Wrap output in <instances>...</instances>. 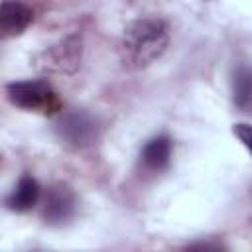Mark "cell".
Returning <instances> with one entry per match:
<instances>
[{
	"instance_id": "obj_1",
	"label": "cell",
	"mask_w": 252,
	"mask_h": 252,
	"mask_svg": "<svg viewBox=\"0 0 252 252\" xmlns=\"http://www.w3.org/2000/svg\"><path fill=\"white\" fill-rule=\"evenodd\" d=\"M169 43V28L161 18H138L118 41V57L128 69H144L163 55Z\"/></svg>"
},
{
	"instance_id": "obj_6",
	"label": "cell",
	"mask_w": 252,
	"mask_h": 252,
	"mask_svg": "<svg viewBox=\"0 0 252 252\" xmlns=\"http://www.w3.org/2000/svg\"><path fill=\"white\" fill-rule=\"evenodd\" d=\"M39 195H41L39 183L32 175H24V177H20V181L16 183L12 193L6 197V207L16 213H26L37 205Z\"/></svg>"
},
{
	"instance_id": "obj_4",
	"label": "cell",
	"mask_w": 252,
	"mask_h": 252,
	"mask_svg": "<svg viewBox=\"0 0 252 252\" xmlns=\"http://www.w3.org/2000/svg\"><path fill=\"white\" fill-rule=\"evenodd\" d=\"M77 209L75 193L65 183H55L47 189L43 197V219L49 224H63L67 222Z\"/></svg>"
},
{
	"instance_id": "obj_2",
	"label": "cell",
	"mask_w": 252,
	"mask_h": 252,
	"mask_svg": "<svg viewBox=\"0 0 252 252\" xmlns=\"http://www.w3.org/2000/svg\"><path fill=\"white\" fill-rule=\"evenodd\" d=\"M8 100L24 110L55 114L61 110V100L55 89L43 79H30V81H14L6 85Z\"/></svg>"
},
{
	"instance_id": "obj_8",
	"label": "cell",
	"mask_w": 252,
	"mask_h": 252,
	"mask_svg": "<svg viewBox=\"0 0 252 252\" xmlns=\"http://www.w3.org/2000/svg\"><path fill=\"white\" fill-rule=\"evenodd\" d=\"M232 102L238 110L252 114V67L238 65L232 73Z\"/></svg>"
},
{
	"instance_id": "obj_7",
	"label": "cell",
	"mask_w": 252,
	"mask_h": 252,
	"mask_svg": "<svg viewBox=\"0 0 252 252\" xmlns=\"http://www.w3.org/2000/svg\"><path fill=\"white\" fill-rule=\"evenodd\" d=\"M169 158H171V140L165 134L148 140L140 152V163L150 171H161L163 167H167Z\"/></svg>"
},
{
	"instance_id": "obj_3",
	"label": "cell",
	"mask_w": 252,
	"mask_h": 252,
	"mask_svg": "<svg viewBox=\"0 0 252 252\" xmlns=\"http://www.w3.org/2000/svg\"><path fill=\"white\" fill-rule=\"evenodd\" d=\"M57 136L71 148H85L96 140V122L93 116L81 110L65 112L55 124Z\"/></svg>"
},
{
	"instance_id": "obj_5",
	"label": "cell",
	"mask_w": 252,
	"mask_h": 252,
	"mask_svg": "<svg viewBox=\"0 0 252 252\" xmlns=\"http://www.w3.org/2000/svg\"><path fill=\"white\" fill-rule=\"evenodd\" d=\"M33 20V12L30 6L18 0H4L0 8V32L4 37L20 35Z\"/></svg>"
},
{
	"instance_id": "obj_9",
	"label": "cell",
	"mask_w": 252,
	"mask_h": 252,
	"mask_svg": "<svg viewBox=\"0 0 252 252\" xmlns=\"http://www.w3.org/2000/svg\"><path fill=\"white\" fill-rule=\"evenodd\" d=\"M232 134L242 142V146L252 154V124H234L232 126Z\"/></svg>"
}]
</instances>
